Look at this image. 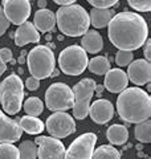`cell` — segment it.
I'll return each instance as SVG.
<instances>
[{"label":"cell","instance_id":"obj_5","mask_svg":"<svg viewBox=\"0 0 151 159\" xmlns=\"http://www.w3.org/2000/svg\"><path fill=\"white\" fill-rule=\"evenodd\" d=\"M28 70L31 77L37 80H45L52 76L53 70L56 69V58L52 49L47 45H36L28 52L27 60Z\"/></svg>","mask_w":151,"mask_h":159},{"label":"cell","instance_id":"obj_36","mask_svg":"<svg viewBox=\"0 0 151 159\" xmlns=\"http://www.w3.org/2000/svg\"><path fill=\"white\" fill-rule=\"evenodd\" d=\"M76 0H54V3L60 7H68V6H72L74 4Z\"/></svg>","mask_w":151,"mask_h":159},{"label":"cell","instance_id":"obj_1","mask_svg":"<svg viewBox=\"0 0 151 159\" xmlns=\"http://www.w3.org/2000/svg\"><path fill=\"white\" fill-rule=\"evenodd\" d=\"M109 40L119 51L133 52L149 39V25L137 12H119L109 23Z\"/></svg>","mask_w":151,"mask_h":159},{"label":"cell","instance_id":"obj_26","mask_svg":"<svg viewBox=\"0 0 151 159\" xmlns=\"http://www.w3.org/2000/svg\"><path fill=\"white\" fill-rule=\"evenodd\" d=\"M24 111L27 116L37 117L44 111V103L39 97H29L27 101L24 102Z\"/></svg>","mask_w":151,"mask_h":159},{"label":"cell","instance_id":"obj_13","mask_svg":"<svg viewBox=\"0 0 151 159\" xmlns=\"http://www.w3.org/2000/svg\"><path fill=\"white\" fill-rule=\"evenodd\" d=\"M23 130L16 119L9 118L0 110V143H15L20 141Z\"/></svg>","mask_w":151,"mask_h":159},{"label":"cell","instance_id":"obj_29","mask_svg":"<svg viewBox=\"0 0 151 159\" xmlns=\"http://www.w3.org/2000/svg\"><path fill=\"white\" fill-rule=\"evenodd\" d=\"M134 61V54L133 52L127 51H118L115 53V62L118 66H129Z\"/></svg>","mask_w":151,"mask_h":159},{"label":"cell","instance_id":"obj_34","mask_svg":"<svg viewBox=\"0 0 151 159\" xmlns=\"http://www.w3.org/2000/svg\"><path fill=\"white\" fill-rule=\"evenodd\" d=\"M0 58H2L6 64L12 61V51L8 48H2L0 49Z\"/></svg>","mask_w":151,"mask_h":159},{"label":"cell","instance_id":"obj_37","mask_svg":"<svg viewBox=\"0 0 151 159\" xmlns=\"http://www.w3.org/2000/svg\"><path fill=\"white\" fill-rule=\"evenodd\" d=\"M6 70H7V64L4 62L2 58H0V76H2V74L6 72Z\"/></svg>","mask_w":151,"mask_h":159},{"label":"cell","instance_id":"obj_31","mask_svg":"<svg viewBox=\"0 0 151 159\" xmlns=\"http://www.w3.org/2000/svg\"><path fill=\"white\" fill-rule=\"evenodd\" d=\"M89 4L93 8L98 9H110L112 7L117 6L118 2L117 0H89Z\"/></svg>","mask_w":151,"mask_h":159},{"label":"cell","instance_id":"obj_22","mask_svg":"<svg viewBox=\"0 0 151 159\" xmlns=\"http://www.w3.org/2000/svg\"><path fill=\"white\" fill-rule=\"evenodd\" d=\"M108 141L114 146H122L129 139V130L123 125H112L106 131Z\"/></svg>","mask_w":151,"mask_h":159},{"label":"cell","instance_id":"obj_16","mask_svg":"<svg viewBox=\"0 0 151 159\" xmlns=\"http://www.w3.org/2000/svg\"><path fill=\"white\" fill-rule=\"evenodd\" d=\"M129 85V78L122 69H110L105 74L103 86L110 93H121Z\"/></svg>","mask_w":151,"mask_h":159},{"label":"cell","instance_id":"obj_18","mask_svg":"<svg viewBox=\"0 0 151 159\" xmlns=\"http://www.w3.org/2000/svg\"><path fill=\"white\" fill-rule=\"evenodd\" d=\"M33 25L40 32H50L56 27V15L48 8L39 9L34 13Z\"/></svg>","mask_w":151,"mask_h":159},{"label":"cell","instance_id":"obj_21","mask_svg":"<svg viewBox=\"0 0 151 159\" xmlns=\"http://www.w3.org/2000/svg\"><path fill=\"white\" fill-rule=\"evenodd\" d=\"M17 123L21 127V130L27 134H32V135H37L41 134L45 130L44 122L37 117H31V116H24L21 118H16Z\"/></svg>","mask_w":151,"mask_h":159},{"label":"cell","instance_id":"obj_27","mask_svg":"<svg viewBox=\"0 0 151 159\" xmlns=\"http://www.w3.org/2000/svg\"><path fill=\"white\" fill-rule=\"evenodd\" d=\"M17 148L20 152V159H36L37 158V145L32 141H23Z\"/></svg>","mask_w":151,"mask_h":159},{"label":"cell","instance_id":"obj_4","mask_svg":"<svg viewBox=\"0 0 151 159\" xmlns=\"http://www.w3.org/2000/svg\"><path fill=\"white\" fill-rule=\"evenodd\" d=\"M24 84L17 74H9L0 82V103L9 116L17 114L23 107Z\"/></svg>","mask_w":151,"mask_h":159},{"label":"cell","instance_id":"obj_3","mask_svg":"<svg viewBox=\"0 0 151 159\" xmlns=\"http://www.w3.org/2000/svg\"><path fill=\"white\" fill-rule=\"evenodd\" d=\"M56 15V24L60 32L69 37L84 36L89 31V12L80 4L60 7Z\"/></svg>","mask_w":151,"mask_h":159},{"label":"cell","instance_id":"obj_20","mask_svg":"<svg viewBox=\"0 0 151 159\" xmlns=\"http://www.w3.org/2000/svg\"><path fill=\"white\" fill-rule=\"evenodd\" d=\"M114 9H98V8H92V11L89 12V20L90 24L94 28H105L109 25V23L112 21V19L114 17Z\"/></svg>","mask_w":151,"mask_h":159},{"label":"cell","instance_id":"obj_25","mask_svg":"<svg viewBox=\"0 0 151 159\" xmlns=\"http://www.w3.org/2000/svg\"><path fill=\"white\" fill-rule=\"evenodd\" d=\"M135 138L138 139L140 143H150L151 142V122L150 119L143 121L140 123H137L134 129Z\"/></svg>","mask_w":151,"mask_h":159},{"label":"cell","instance_id":"obj_6","mask_svg":"<svg viewBox=\"0 0 151 159\" xmlns=\"http://www.w3.org/2000/svg\"><path fill=\"white\" fill-rule=\"evenodd\" d=\"M88 53L80 45H69L58 56L60 70L66 76H80L88 68Z\"/></svg>","mask_w":151,"mask_h":159},{"label":"cell","instance_id":"obj_9","mask_svg":"<svg viewBox=\"0 0 151 159\" xmlns=\"http://www.w3.org/2000/svg\"><path fill=\"white\" fill-rule=\"evenodd\" d=\"M45 129L50 134V137L61 139L72 135L76 131V122L73 116L66 111H56L48 117Z\"/></svg>","mask_w":151,"mask_h":159},{"label":"cell","instance_id":"obj_15","mask_svg":"<svg viewBox=\"0 0 151 159\" xmlns=\"http://www.w3.org/2000/svg\"><path fill=\"white\" fill-rule=\"evenodd\" d=\"M89 116L94 123L105 125L109 121H112V118L114 117V106L109 99L99 98L90 105Z\"/></svg>","mask_w":151,"mask_h":159},{"label":"cell","instance_id":"obj_32","mask_svg":"<svg viewBox=\"0 0 151 159\" xmlns=\"http://www.w3.org/2000/svg\"><path fill=\"white\" fill-rule=\"evenodd\" d=\"M9 24L11 23H9L8 19L6 17L4 11H3V7H2V4H0V37L7 32V29L9 28Z\"/></svg>","mask_w":151,"mask_h":159},{"label":"cell","instance_id":"obj_11","mask_svg":"<svg viewBox=\"0 0 151 159\" xmlns=\"http://www.w3.org/2000/svg\"><path fill=\"white\" fill-rule=\"evenodd\" d=\"M2 7L8 21L17 27L28 21L32 11V4L28 0H4Z\"/></svg>","mask_w":151,"mask_h":159},{"label":"cell","instance_id":"obj_39","mask_svg":"<svg viewBox=\"0 0 151 159\" xmlns=\"http://www.w3.org/2000/svg\"><path fill=\"white\" fill-rule=\"evenodd\" d=\"M27 54H28V52H23V53H21V56L19 57V62H20V64L25 62V60H27Z\"/></svg>","mask_w":151,"mask_h":159},{"label":"cell","instance_id":"obj_7","mask_svg":"<svg viewBox=\"0 0 151 159\" xmlns=\"http://www.w3.org/2000/svg\"><path fill=\"white\" fill-rule=\"evenodd\" d=\"M97 88V82L92 78H84L73 86L74 105H73V118L84 119L89 116L90 101Z\"/></svg>","mask_w":151,"mask_h":159},{"label":"cell","instance_id":"obj_35","mask_svg":"<svg viewBox=\"0 0 151 159\" xmlns=\"http://www.w3.org/2000/svg\"><path fill=\"white\" fill-rule=\"evenodd\" d=\"M143 54L146 57V61L150 62V58H151V40L147 39L146 43L143 44Z\"/></svg>","mask_w":151,"mask_h":159},{"label":"cell","instance_id":"obj_38","mask_svg":"<svg viewBox=\"0 0 151 159\" xmlns=\"http://www.w3.org/2000/svg\"><path fill=\"white\" fill-rule=\"evenodd\" d=\"M37 6H39V9H44V8H47V2L45 0H39Z\"/></svg>","mask_w":151,"mask_h":159},{"label":"cell","instance_id":"obj_17","mask_svg":"<svg viewBox=\"0 0 151 159\" xmlns=\"http://www.w3.org/2000/svg\"><path fill=\"white\" fill-rule=\"evenodd\" d=\"M15 44L17 47H24L29 43H39L40 41V33L34 28L33 23L25 21L21 25H19L15 31Z\"/></svg>","mask_w":151,"mask_h":159},{"label":"cell","instance_id":"obj_2","mask_svg":"<svg viewBox=\"0 0 151 159\" xmlns=\"http://www.w3.org/2000/svg\"><path fill=\"white\" fill-rule=\"evenodd\" d=\"M117 111L122 121L127 123H140L150 119L151 97L140 88H126L117 98Z\"/></svg>","mask_w":151,"mask_h":159},{"label":"cell","instance_id":"obj_23","mask_svg":"<svg viewBox=\"0 0 151 159\" xmlns=\"http://www.w3.org/2000/svg\"><path fill=\"white\" fill-rule=\"evenodd\" d=\"M88 69L97 76H105L110 69V61L105 56H95L88 62Z\"/></svg>","mask_w":151,"mask_h":159},{"label":"cell","instance_id":"obj_28","mask_svg":"<svg viewBox=\"0 0 151 159\" xmlns=\"http://www.w3.org/2000/svg\"><path fill=\"white\" fill-rule=\"evenodd\" d=\"M0 159H20V152L13 143H0Z\"/></svg>","mask_w":151,"mask_h":159},{"label":"cell","instance_id":"obj_24","mask_svg":"<svg viewBox=\"0 0 151 159\" xmlns=\"http://www.w3.org/2000/svg\"><path fill=\"white\" fill-rule=\"evenodd\" d=\"M92 159H121V152L113 145H102L93 151Z\"/></svg>","mask_w":151,"mask_h":159},{"label":"cell","instance_id":"obj_30","mask_svg":"<svg viewBox=\"0 0 151 159\" xmlns=\"http://www.w3.org/2000/svg\"><path fill=\"white\" fill-rule=\"evenodd\" d=\"M129 6L135 11L139 12H150L151 11V2L150 0H129Z\"/></svg>","mask_w":151,"mask_h":159},{"label":"cell","instance_id":"obj_8","mask_svg":"<svg viewBox=\"0 0 151 159\" xmlns=\"http://www.w3.org/2000/svg\"><path fill=\"white\" fill-rule=\"evenodd\" d=\"M45 105L50 111H66L74 105L72 88L64 82L52 84L45 92Z\"/></svg>","mask_w":151,"mask_h":159},{"label":"cell","instance_id":"obj_40","mask_svg":"<svg viewBox=\"0 0 151 159\" xmlns=\"http://www.w3.org/2000/svg\"><path fill=\"white\" fill-rule=\"evenodd\" d=\"M58 74H60V70H58V69H54L53 73H52V76H50V77H57Z\"/></svg>","mask_w":151,"mask_h":159},{"label":"cell","instance_id":"obj_12","mask_svg":"<svg viewBox=\"0 0 151 159\" xmlns=\"http://www.w3.org/2000/svg\"><path fill=\"white\" fill-rule=\"evenodd\" d=\"M37 145V158L39 159H64L65 146L57 138L39 135L34 139Z\"/></svg>","mask_w":151,"mask_h":159},{"label":"cell","instance_id":"obj_33","mask_svg":"<svg viewBox=\"0 0 151 159\" xmlns=\"http://www.w3.org/2000/svg\"><path fill=\"white\" fill-rule=\"evenodd\" d=\"M25 86H27V89L31 92L37 90L39 86H40V80L34 78V77H28L27 81H25Z\"/></svg>","mask_w":151,"mask_h":159},{"label":"cell","instance_id":"obj_14","mask_svg":"<svg viewBox=\"0 0 151 159\" xmlns=\"http://www.w3.org/2000/svg\"><path fill=\"white\" fill-rule=\"evenodd\" d=\"M127 78L134 85L142 86L150 84L151 80V65L146 60H135L129 65Z\"/></svg>","mask_w":151,"mask_h":159},{"label":"cell","instance_id":"obj_19","mask_svg":"<svg viewBox=\"0 0 151 159\" xmlns=\"http://www.w3.org/2000/svg\"><path fill=\"white\" fill-rule=\"evenodd\" d=\"M81 47L86 53H99L103 48V40L102 36L97 31H88L81 39Z\"/></svg>","mask_w":151,"mask_h":159},{"label":"cell","instance_id":"obj_10","mask_svg":"<svg viewBox=\"0 0 151 159\" xmlns=\"http://www.w3.org/2000/svg\"><path fill=\"white\" fill-rule=\"evenodd\" d=\"M97 143V135L94 133H85L70 143L65 150L64 159H92Z\"/></svg>","mask_w":151,"mask_h":159}]
</instances>
